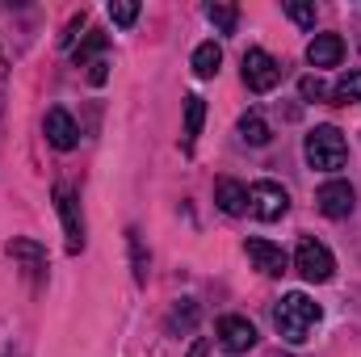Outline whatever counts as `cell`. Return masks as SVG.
Instances as JSON below:
<instances>
[{
	"label": "cell",
	"mask_w": 361,
	"mask_h": 357,
	"mask_svg": "<svg viewBox=\"0 0 361 357\" xmlns=\"http://www.w3.org/2000/svg\"><path fill=\"white\" fill-rule=\"evenodd\" d=\"M319 303L311 298V294H302V290H290V294H281L277 298V307H273V328H277V337L286 341V345H307L311 341V332H315V324H319Z\"/></svg>",
	"instance_id": "1"
},
{
	"label": "cell",
	"mask_w": 361,
	"mask_h": 357,
	"mask_svg": "<svg viewBox=\"0 0 361 357\" xmlns=\"http://www.w3.org/2000/svg\"><path fill=\"white\" fill-rule=\"evenodd\" d=\"M302 156H307V164L315 173H341L349 164V143H345V135L336 126H315L302 139Z\"/></svg>",
	"instance_id": "2"
},
{
	"label": "cell",
	"mask_w": 361,
	"mask_h": 357,
	"mask_svg": "<svg viewBox=\"0 0 361 357\" xmlns=\"http://www.w3.org/2000/svg\"><path fill=\"white\" fill-rule=\"evenodd\" d=\"M294 269L302 273V282L324 286V282H332V277H336V257H332V248H328L324 240L302 236V240H298V248H294Z\"/></svg>",
	"instance_id": "3"
},
{
	"label": "cell",
	"mask_w": 361,
	"mask_h": 357,
	"mask_svg": "<svg viewBox=\"0 0 361 357\" xmlns=\"http://www.w3.org/2000/svg\"><path fill=\"white\" fill-rule=\"evenodd\" d=\"M55 210L63 219V244L68 253H85V214H80V198L68 189V185H55Z\"/></svg>",
	"instance_id": "4"
},
{
	"label": "cell",
	"mask_w": 361,
	"mask_h": 357,
	"mask_svg": "<svg viewBox=\"0 0 361 357\" xmlns=\"http://www.w3.org/2000/svg\"><path fill=\"white\" fill-rule=\"evenodd\" d=\"M281 76H286V68L273 59L269 51H261V47L244 51V85L252 92H273L281 85Z\"/></svg>",
	"instance_id": "5"
},
{
	"label": "cell",
	"mask_w": 361,
	"mask_h": 357,
	"mask_svg": "<svg viewBox=\"0 0 361 357\" xmlns=\"http://www.w3.org/2000/svg\"><path fill=\"white\" fill-rule=\"evenodd\" d=\"M248 210H252L261 223H277V219L290 210V193H286L277 181H257V185H248Z\"/></svg>",
	"instance_id": "6"
},
{
	"label": "cell",
	"mask_w": 361,
	"mask_h": 357,
	"mask_svg": "<svg viewBox=\"0 0 361 357\" xmlns=\"http://www.w3.org/2000/svg\"><path fill=\"white\" fill-rule=\"evenodd\" d=\"M315 206L324 219H349L357 210V189L349 181H324L315 189Z\"/></svg>",
	"instance_id": "7"
},
{
	"label": "cell",
	"mask_w": 361,
	"mask_h": 357,
	"mask_svg": "<svg viewBox=\"0 0 361 357\" xmlns=\"http://www.w3.org/2000/svg\"><path fill=\"white\" fill-rule=\"evenodd\" d=\"M42 131H47V143L55 147V152H72L76 143H80V126H76V118L68 114V109H47V118H42Z\"/></svg>",
	"instance_id": "8"
},
{
	"label": "cell",
	"mask_w": 361,
	"mask_h": 357,
	"mask_svg": "<svg viewBox=\"0 0 361 357\" xmlns=\"http://www.w3.org/2000/svg\"><path fill=\"white\" fill-rule=\"evenodd\" d=\"M219 345L235 357L248 353V349L257 345V328H252L244 315H223V320H219Z\"/></svg>",
	"instance_id": "9"
},
{
	"label": "cell",
	"mask_w": 361,
	"mask_h": 357,
	"mask_svg": "<svg viewBox=\"0 0 361 357\" xmlns=\"http://www.w3.org/2000/svg\"><path fill=\"white\" fill-rule=\"evenodd\" d=\"M244 253H248V261L261 269L265 277H281V273L290 269V257L281 253V244H269V240H248V244H244Z\"/></svg>",
	"instance_id": "10"
},
{
	"label": "cell",
	"mask_w": 361,
	"mask_h": 357,
	"mask_svg": "<svg viewBox=\"0 0 361 357\" xmlns=\"http://www.w3.org/2000/svg\"><path fill=\"white\" fill-rule=\"evenodd\" d=\"M345 59V38L341 34H315L307 42V63L311 68H336Z\"/></svg>",
	"instance_id": "11"
},
{
	"label": "cell",
	"mask_w": 361,
	"mask_h": 357,
	"mask_svg": "<svg viewBox=\"0 0 361 357\" xmlns=\"http://www.w3.org/2000/svg\"><path fill=\"white\" fill-rule=\"evenodd\" d=\"M214 202H219L223 214H244V210H248V185L223 177L219 185H214Z\"/></svg>",
	"instance_id": "12"
},
{
	"label": "cell",
	"mask_w": 361,
	"mask_h": 357,
	"mask_svg": "<svg viewBox=\"0 0 361 357\" xmlns=\"http://www.w3.org/2000/svg\"><path fill=\"white\" fill-rule=\"evenodd\" d=\"M105 47H109V34H105V30H89V34L80 38V47L72 51V63H76V68H89L97 59H105Z\"/></svg>",
	"instance_id": "13"
},
{
	"label": "cell",
	"mask_w": 361,
	"mask_h": 357,
	"mask_svg": "<svg viewBox=\"0 0 361 357\" xmlns=\"http://www.w3.org/2000/svg\"><path fill=\"white\" fill-rule=\"evenodd\" d=\"M240 139H244L248 147H265L273 139V131H269V122H265L261 109H248V114L240 118Z\"/></svg>",
	"instance_id": "14"
},
{
	"label": "cell",
	"mask_w": 361,
	"mask_h": 357,
	"mask_svg": "<svg viewBox=\"0 0 361 357\" xmlns=\"http://www.w3.org/2000/svg\"><path fill=\"white\" fill-rule=\"evenodd\" d=\"M219 68H223V47L219 42H202L193 51V76L197 80H210V76H219Z\"/></svg>",
	"instance_id": "15"
},
{
	"label": "cell",
	"mask_w": 361,
	"mask_h": 357,
	"mask_svg": "<svg viewBox=\"0 0 361 357\" xmlns=\"http://www.w3.org/2000/svg\"><path fill=\"white\" fill-rule=\"evenodd\" d=\"M202 122H206V101L197 92L185 97V152H193L197 135H202Z\"/></svg>",
	"instance_id": "16"
},
{
	"label": "cell",
	"mask_w": 361,
	"mask_h": 357,
	"mask_svg": "<svg viewBox=\"0 0 361 357\" xmlns=\"http://www.w3.org/2000/svg\"><path fill=\"white\" fill-rule=\"evenodd\" d=\"M126 248H130V273H135V286H147V273H152V257L143 248V236L130 227L126 231Z\"/></svg>",
	"instance_id": "17"
},
{
	"label": "cell",
	"mask_w": 361,
	"mask_h": 357,
	"mask_svg": "<svg viewBox=\"0 0 361 357\" xmlns=\"http://www.w3.org/2000/svg\"><path fill=\"white\" fill-rule=\"evenodd\" d=\"M164 328H169V337H180V332H193V328H197V303H193V298H180L177 307L169 311Z\"/></svg>",
	"instance_id": "18"
},
{
	"label": "cell",
	"mask_w": 361,
	"mask_h": 357,
	"mask_svg": "<svg viewBox=\"0 0 361 357\" xmlns=\"http://www.w3.org/2000/svg\"><path fill=\"white\" fill-rule=\"evenodd\" d=\"M202 13H206V21H210L219 34H235V25H240V8H235V4H219V0H210Z\"/></svg>",
	"instance_id": "19"
},
{
	"label": "cell",
	"mask_w": 361,
	"mask_h": 357,
	"mask_svg": "<svg viewBox=\"0 0 361 357\" xmlns=\"http://www.w3.org/2000/svg\"><path fill=\"white\" fill-rule=\"evenodd\" d=\"M8 257L21 261V265H30V269L47 265V248H42L38 240H8Z\"/></svg>",
	"instance_id": "20"
},
{
	"label": "cell",
	"mask_w": 361,
	"mask_h": 357,
	"mask_svg": "<svg viewBox=\"0 0 361 357\" xmlns=\"http://www.w3.org/2000/svg\"><path fill=\"white\" fill-rule=\"evenodd\" d=\"M332 105H353V101H361V72L353 68V72H345L336 85H332Z\"/></svg>",
	"instance_id": "21"
},
{
	"label": "cell",
	"mask_w": 361,
	"mask_h": 357,
	"mask_svg": "<svg viewBox=\"0 0 361 357\" xmlns=\"http://www.w3.org/2000/svg\"><path fill=\"white\" fill-rule=\"evenodd\" d=\"M281 8H286V17H290L294 25H302V30H315V4H302V0H286Z\"/></svg>",
	"instance_id": "22"
},
{
	"label": "cell",
	"mask_w": 361,
	"mask_h": 357,
	"mask_svg": "<svg viewBox=\"0 0 361 357\" xmlns=\"http://www.w3.org/2000/svg\"><path fill=\"white\" fill-rule=\"evenodd\" d=\"M109 17H114V25H135L139 21V0H114L109 4Z\"/></svg>",
	"instance_id": "23"
},
{
	"label": "cell",
	"mask_w": 361,
	"mask_h": 357,
	"mask_svg": "<svg viewBox=\"0 0 361 357\" xmlns=\"http://www.w3.org/2000/svg\"><path fill=\"white\" fill-rule=\"evenodd\" d=\"M298 97H302V101H324V97H328V85H324L319 76H302V80H298Z\"/></svg>",
	"instance_id": "24"
},
{
	"label": "cell",
	"mask_w": 361,
	"mask_h": 357,
	"mask_svg": "<svg viewBox=\"0 0 361 357\" xmlns=\"http://www.w3.org/2000/svg\"><path fill=\"white\" fill-rule=\"evenodd\" d=\"M85 21H89V13H85V8H80V13H76V17H72V21H68V30H63V34H59V47H72V42H76V34H80V30H85Z\"/></svg>",
	"instance_id": "25"
},
{
	"label": "cell",
	"mask_w": 361,
	"mask_h": 357,
	"mask_svg": "<svg viewBox=\"0 0 361 357\" xmlns=\"http://www.w3.org/2000/svg\"><path fill=\"white\" fill-rule=\"evenodd\" d=\"M89 80H92V85H105V80H109V59H97V63H89Z\"/></svg>",
	"instance_id": "26"
},
{
	"label": "cell",
	"mask_w": 361,
	"mask_h": 357,
	"mask_svg": "<svg viewBox=\"0 0 361 357\" xmlns=\"http://www.w3.org/2000/svg\"><path fill=\"white\" fill-rule=\"evenodd\" d=\"M189 357H210V341H193L189 345Z\"/></svg>",
	"instance_id": "27"
}]
</instances>
